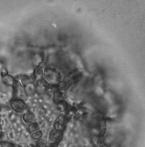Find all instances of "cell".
Masks as SVG:
<instances>
[{
	"label": "cell",
	"mask_w": 145,
	"mask_h": 147,
	"mask_svg": "<svg viewBox=\"0 0 145 147\" xmlns=\"http://www.w3.org/2000/svg\"><path fill=\"white\" fill-rule=\"evenodd\" d=\"M0 147H15V146L13 144L10 143L0 142Z\"/></svg>",
	"instance_id": "obj_8"
},
{
	"label": "cell",
	"mask_w": 145,
	"mask_h": 147,
	"mask_svg": "<svg viewBox=\"0 0 145 147\" xmlns=\"http://www.w3.org/2000/svg\"><path fill=\"white\" fill-rule=\"evenodd\" d=\"M11 106L17 112H22L27 109V105L23 101L15 98L11 101Z\"/></svg>",
	"instance_id": "obj_2"
},
{
	"label": "cell",
	"mask_w": 145,
	"mask_h": 147,
	"mask_svg": "<svg viewBox=\"0 0 145 147\" xmlns=\"http://www.w3.org/2000/svg\"><path fill=\"white\" fill-rule=\"evenodd\" d=\"M39 128V125L36 122H32L31 124L29 127V129L31 132H34L35 131H37Z\"/></svg>",
	"instance_id": "obj_7"
},
{
	"label": "cell",
	"mask_w": 145,
	"mask_h": 147,
	"mask_svg": "<svg viewBox=\"0 0 145 147\" xmlns=\"http://www.w3.org/2000/svg\"><path fill=\"white\" fill-rule=\"evenodd\" d=\"M58 106L61 110L63 111V110H65L67 108V105L66 102H65L64 101H60L58 103Z\"/></svg>",
	"instance_id": "obj_6"
},
{
	"label": "cell",
	"mask_w": 145,
	"mask_h": 147,
	"mask_svg": "<svg viewBox=\"0 0 145 147\" xmlns=\"http://www.w3.org/2000/svg\"><path fill=\"white\" fill-rule=\"evenodd\" d=\"M24 120L27 122H33L35 120V116L31 113H27L24 115Z\"/></svg>",
	"instance_id": "obj_5"
},
{
	"label": "cell",
	"mask_w": 145,
	"mask_h": 147,
	"mask_svg": "<svg viewBox=\"0 0 145 147\" xmlns=\"http://www.w3.org/2000/svg\"><path fill=\"white\" fill-rule=\"evenodd\" d=\"M2 81L7 86H14V84L15 83V80L13 77L7 74L2 75Z\"/></svg>",
	"instance_id": "obj_3"
},
{
	"label": "cell",
	"mask_w": 145,
	"mask_h": 147,
	"mask_svg": "<svg viewBox=\"0 0 145 147\" xmlns=\"http://www.w3.org/2000/svg\"><path fill=\"white\" fill-rule=\"evenodd\" d=\"M41 134L40 133V132H36L35 134H33V136H35L34 138H36L35 139L40 138V137H41Z\"/></svg>",
	"instance_id": "obj_9"
},
{
	"label": "cell",
	"mask_w": 145,
	"mask_h": 147,
	"mask_svg": "<svg viewBox=\"0 0 145 147\" xmlns=\"http://www.w3.org/2000/svg\"><path fill=\"white\" fill-rule=\"evenodd\" d=\"M3 136V134L0 131V141H1V140H2V139Z\"/></svg>",
	"instance_id": "obj_10"
},
{
	"label": "cell",
	"mask_w": 145,
	"mask_h": 147,
	"mask_svg": "<svg viewBox=\"0 0 145 147\" xmlns=\"http://www.w3.org/2000/svg\"><path fill=\"white\" fill-rule=\"evenodd\" d=\"M44 71L41 66H38L36 68L34 72V77L37 81H39L42 79V77L43 75Z\"/></svg>",
	"instance_id": "obj_4"
},
{
	"label": "cell",
	"mask_w": 145,
	"mask_h": 147,
	"mask_svg": "<svg viewBox=\"0 0 145 147\" xmlns=\"http://www.w3.org/2000/svg\"><path fill=\"white\" fill-rule=\"evenodd\" d=\"M44 77H45V80L47 82L50 83H58L60 78V74L58 70L53 68H48L44 71Z\"/></svg>",
	"instance_id": "obj_1"
}]
</instances>
